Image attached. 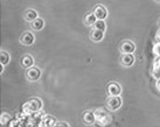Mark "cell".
<instances>
[{
	"mask_svg": "<svg viewBox=\"0 0 160 127\" xmlns=\"http://www.w3.org/2000/svg\"><path fill=\"white\" fill-rule=\"evenodd\" d=\"M93 14L96 15L97 20H104L108 17V9L102 5H98L93 9Z\"/></svg>",
	"mask_w": 160,
	"mask_h": 127,
	"instance_id": "cell-1",
	"label": "cell"
},
{
	"mask_svg": "<svg viewBox=\"0 0 160 127\" xmlns=\"http://www.w3.org/2000/svg\"><path fill=\"white\" fill-rule=\"evenodd\" d=\"M111 121H112L111 115H110V114H108V113L96 119V124H97L98 127H108V126H110Z\"/></svg>",
	"mask_w": 160,
	"mask_h": 127,
	"instance_id": "cell-2",
	"label": "cell"
},
{
	"mask_svg": "<svg viewBox=\"0 0 160 127\" xmlns=\"http://www.w3.org/2000/svg\"><path fill=\"white\" fill-rule=\"evenodd\" d=\"M108 106L111 110H118L122 106V99L119 98V96H111L108 100Z\"/></svg>",
	"mask_w": 160,
	"mask_h": 127,
	"instance_id": "cell-3",
	"label": "cell"
},
{
	"mask_svg": "<svg viewBox=\"0 0 160 127\" xmlns=\"http://www.w3.org/2000/svg\"><path fill=\"white\" fill-rule=\"evenodd\" d=\"M40 76L41 71L38 68H34V66H32L31 69L27 71V78L31 79V81H38V79L40 78Z\"/></svg>",
	"mask_w": 160,
	"mask_h": 127,
	"instance_id": "cell-4",
	"label": "cell"
},
{
	"mask_svg": "<svg viewBox=\"0 0 160 127\" xmlns=\"http://www.w3.org/2000/svg\"><path fill=\"white\" fill-rule=\"evenodd\" d=\"M83 121L87 125H91L96 121V115H95V112L92 111H87L84 114H83Z\"/></svg>",
	"mask_w": 160,
	"mask_h": 127,
	"instance_id": "cell-5",
	"label": "cell"
},
{
	"mask_svg": "<svg viewBox=\"0 0 160 127\" xmlns=\"http://www.w3.org/2000/svg\"><path fill=\"white\" fill-rule=\"evenodd\" d=\"M108 91L110 93V96H119L122 89L117 83H110L108 86Z\"/></svg>",
	"mask_w": 160,
	"mask_h": 127,
	"instance_id": "cell-6",
	"label": "cell"
},
{
	"mask_svg": "<svg viewBox=\"0 0 160 127\" xmlns=\"http://www.w3.org/2000/svg\"><path fill=\"white\" fill-rule=\"evenodd\" d=\"M120 49H122V51L124 54H132L134 51L136 47H134V44L132 42L126 41V42H124V43L122 44V48Z\"/></svg>",
	"mask_w": 160,
	"mask_h": 127,
	"instance_id": "cell-7",
	"label": "cell"
},
{
	"mask_svg": "<svg viewBox=\"0 0 160 127\" xmlns=\"http://www.w3.org/2000/svg\"><path fill=\"white\" fill-rule=\"evenodd\" d=\"M28 104L31 106V109L33 110V112H38V111H40L41 107H42V101L40 99H31V100L28 101Z\"/></svg>",
	"mask_w": 160,
	"mask_h": 127,
	"instance_id": "cell-8",
	"label": "cell"
},
{
	"mask_svg": "<svg viewBox=\"0 0 160 127\" xmlns=\"http://www.w3.org/2000/svg\"><path fill=\"white\" fill-rule=\"evenodd\" d=\"M41 127H55L56 125V121L53 117H45V119L41 121Z\"/></svg>",
	"mask_w": 160,
	"mask_h": 127,
	"instance_id": "cell-9",
	"label": "cell"
},
{
	"mask_svg": "<svg viewBox=\"0 0 160 127\" xmlns=\"http://www.w3.org/2000/svg\"><path fill=\"white\" fill-rule=\"evenodd\" d=\"M133 62H134V57L132 54H125L124 56H123V58H122V63H123L125 66H132Z\"/></svg>",
	"mask_w": 160,
	"mask_h": 127,
	"instance_id": "cell-10",
	"label": "cell"
},
{
	"mask_svg": "<svg viewBox=\"0 0 160 127\" xmlns=\"http://www.w3.org/2000/svg\"><path fill=\"white\" fill-rule=\"evenodd\" d=\"M103 37H104V32L103 31H99V29H93L92 33H91V39L92 41H102Z\"/></svg>",
	"mask_w": 160,
	"mask_h": 127,
	"instance_id": "cell-11",
	"label": "cell"
},
{
	"mask_svg": "<svg viewBox=\"0 0 160 127\" xmlns=\"http://www.w3.org/2000/svg\"><path fill=\"white\" fill-rule=\"evenodd\" d=\"M43 26H45V21H43L41 18L35 19L34 21L32 22V28L35 29V31H40V29H42Z\"/></svg>",
	"mask_w": 160,
	"mask_h": 127,
	"instance_id": "cell-12",
	"label": "cell"
},
{
	"mask_svg": "<svg viewBox=\"0 0 160 127\" xmlns=\"http://www.w3.org/2000/svg\"><path fill=\"white\" fill-rule=\"evenodd\" d=\"M23 44H26V46H29L34 42V35L32 34V33H25L22 36V39H21Z\"/></svg>",
	"mask_w": 160,
	"mask_h": 127,
	"instance_id": "cell-13",
	"label": "cell"
},
{
	"mask_svg": "<svg viewBox=\"0 0 160 127\" xmlns=\"http://www.w3.org/2000/svg\"><path fill=\"white\" fill-rule=\"evenodd\" d=\"M96 21H97V18H96V15L93 13H90L88 14L87 17H85V25H88V26H93L95 23H96Z\"/></svg>",
	"mask_w": 160,
	"mask_h": 127,
	"instance_id": "cell-14",
	"label": "cell"
},
{
	"mask_svg": "<svg viewBox=\"0 0 160 127\" xmlns=\"http://www.w3.org/2000/svg\"><path fill=\"white\" fill-rule=\"evenodd\" d=\"M35 19H38V13H36V11L34 9H29V11H27L26 13V20L29 22H33Z\"/></svg>",
	"mask_w": 160,
	"mask_h": 127,
	"instance_id": "cell-15",
	"label": "cell"
},
{
	"mask_svg": "<svg viewBox=\"0 0 160 127\" xmlns=\"http://www.w3.org/2000/svg\"><path fill=\"white\" fill-rule=\"evenodd\" d=\"M22 66H25V68H32L33 66V64H34V61H33V58H32L31 56H28V55H26V56L22 58Z\"/></svg>",
	"mask_w": 160,
	"mask_h": 127,
	"instance_id": "cell-16",
	"label": "cell"
},
{
	"mask_svg": "<svg viewBox=\"0 0 160 127\" xmlns=\"http://www.w3.org/2000/svg\"><path fill=\"white\" fill-rule=\"evenodd\" d=\"M95 27V29H99V31H105V28H107V25H105V21L104 20H97L96 23L93 25Z\"/></svg>",
	"mask_w": 160,
	"mask_h": 127,
	"instance_id": "cell-17",
	"label": "cell"
},
{
	"mask_svg": "<svg viewBox=\"0 0 160 127\" xmlns=\"http://www.w3.org/2000/svg\"><path fill=\"white\" fill-rule=\"evenodd\" d=\"M9 62V56L7 53H5V51H1L0 54V63H1V66H5V64H7Z\"/></svg>",
	"mask_w": 160,
	"mask_h": 127,
	"instance_id": "cell-18",
	"label": "cell"
},
{
	"mask_svg": "<svg viewBox=\"0 0 160 127\" xmlns=\"http://www.w3.org/2000/svg\"><path fill=\"white\" fill-rule=\"evenodd\" d=\"M22 112L26 114V115H28V117H31L32 114H33V110L31 109V106H29L28 103H26V104L22 106Z\"/></svg>",
	"mask_w": 160,
	"mask_h": 127,
	"instance_id": "cell-19",
	"label": "cell"
},
{
	"mask_svg": "<svg viewBox=\"0 0 160 127\" xmlns=\"http://www.w3.org/2000/svg\"><path fill=\"white\" fill-rule=\"evenodd\" d=\"M93 112H95V115H96V119H97V118H99V117L104 115V114H107V110L104 109V107H98V109H96Z\"/></svg>",
	"mask_w": 160,
	"mask_h": 127,
	"instance_id": "cell-20",
	"label": "cell"
},
{
	"mask_svg": "<svg viewBox=\"0 0 160 127\" xmlns=\"http://www.w3.org/2000/svg\"><path fill=\"white\" fill-rule=\"evenodd\" d=\"M11 121V117H9L8 114H1V118H0V123H1V125H6L7 123H9Z\"/></svg>",
	"mask_w": 160,
	"mask_h": 127,
	"instance_id": "cell-21",
	"label": "cell"
},
{
	"mask_svg": "<svg viewBox=\"0 0 160 127\" xmlns=\"http://www.w3.org/2000/svg\"><path fill=\"white\" fill-rule=\"evenodd\" d=\"M152 75L156 77V78L160 79V66L156 63V66L153 68V71H152Z\"/></svg>",
	"mask_w": 160,
	"mask_h": 127,
	"instance_id": "cell-22",
	"label": "cell"
},
{
	"mask_svg": "<svg viewBox=\"0 0 160 127\" xmlns=\"http://www.w3.org/2000/svg\"><path fill=\"white\" fill-rule=\"evenodd\" d=\"M153 54L156 55V56L160 57V42L159 43H157L154 47H153Z\"/></svg>",
	"mask_w": 160,
	"mask_h": 127,
	"instance_id": "cell-23",
	"label": "cell"
},
{
	"mask_svg": "<svg viewBox=\"0 0 160 127\" xmlns=\"http://www.w3.org/2000/svg\"><path fill=\"white\" fill-rule=\"evenodd\" d=\"M20 121H19L18 119L17 120H11L9 121V127H20Z\"/></svg>",
	"mask_w": 160,
	"mask_h": 127,
	"instance_id": "cell-24",
	"label": "cell"
},
{
	"mask_svg": "<svg viewBox=\"0 0 160 127\" xmlns=\"http://www.w3.org/2000/svg\"><path fill=\"white\" fill-rule=\"evenodd\" d=\"M55 127H69V126H68V124L64 123V121H58V123H56Z\"/></svg>",
	"mask_w": 160,
	"mask_h": 127,
	"instance_id": "cell-25",
	"label": "cell"
},
{
	"mask_svg": "<svg viewBox=\"0 0 160 127\" xmlns=\"http://www.w3.org/2000/svg\"><path fill=\"white\" fill-rule=\"evenodd\" d=\"M157 40H158V41H160V29L157 32Z\"/></svg>",
	"mask_w": 160,
	"mask_h": 127,
	"instance_id": "cell-26",
	"label": "cell"
},
{
	"mask_svg": "<svg viewBox=\"0 0 160 127\" xmlns=\"http://www.w3.org/2000/svg\"><path fill=\"white\" fill-rule=\"evenodd\" d=\"M157 88H158V90L160 91V79H158V81H157Z\"/></svg>",
	"mask_w": 160,
	"mask_h": 127,
	"instance_id": "cell-27",
	"label": "cell"
},
{
	"mask_svg": "<svg viewBox=\"0 0 160 127\" xmlns=\"http://www.w3.org/2000/svg\"><path fill=\"white\" fill-rule=\"evenodd\" d=\"M158 1H160V0H158Z\"/></svg>",
	"mask_w": 160,
	"mask_h": 127,
	"instance_id": "cell-28",
	"label": "cell"
}]
</instances>
